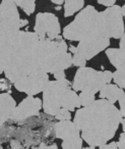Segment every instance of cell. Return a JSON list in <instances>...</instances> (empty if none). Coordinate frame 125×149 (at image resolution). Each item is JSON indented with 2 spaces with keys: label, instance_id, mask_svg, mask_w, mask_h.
Here are the masks:
<instances>
[{
  "label": "cell",
  "instance_id": "7c38bea8",
  "mask_svg": "<svg viewBox=\"0 0 125 149\" xmlns=\"http://www.w3.org/2000/svg\"><path fill=\"white\" fill-rule=\"evenodd\" d=\"M96 72L97 70H94L93 68H88V66L79 68L75 72V76H74L73 82H72L71 85V89L74 92H77L82 91L84 88L88 87L94 80Z\"/></svg>",
  "mask_w": 125,
  "mask_h": 149
},
{
  "label": "cell",
  "instance_id": "836d02e7",
  "mask_svg": "<svg viewBox=\"0 0 125 149\" xmlns=\"http://www.w3.org/2000/svg\"><path fill=\"white\" fill-rule=\"evenodd\" d=\"M52 3L61 5V4H64V1H63V0H52Z\"/></svg>",
  "mask_w": 125,
  "mask_h": 149
},
{
  "label": "cell",
  "instance_id": "d590c367",
  "mask_svg": "<svg viewBox=\"0 0 125 149\" xmlns=\"http://www.w3.org/2000/svg\"><path fill=\"white\" fill-rule=\"evenodd\" d=\"M3 34V29H2V27H1V25H0V36L2 35Z\"/></svg>",
  "mask_w": 125,
  "mask_h": 149
},
{
  "label": "cell",
  "instance_id": "1f68e13d",
  "mask_svg": "<svg viewBox=\"0 0 125 149\" xmlns=\"http://www.w3.org/2000/svg\"><path fill=\"white\" fill-rule=\"evenodd\" d=\"M68 50H69L70 52H72L73 54H75L76 52H77V50H76V47H75V46H73V45H70L69 47H68Z\"/></svg>",
  "mask_w": 125,
  "mask_h": 149
},
{
  "label": "cell",
  "instance_id": "83f0119b",
  "mask_svg": "<svg viewBox=\"0 0 125 149\" xmlns=\"http://www.w3.org/2000/svg\"><path fill=\"white\" fill-rule=\"evenodd\" d=\"M54 78H55V81H60V80H64L65 78V72L64 70H59V72H56L55 74H53Z\"/></svg>",
  "mask_w": 125,
  "mask_h": 149
},
{
  "label": "cell",
  "instance_id": "2e32d148",
  "mask_svg": "<svg viewBox=\"0 0 125 149\" xmlns=\"http://www.w3.org/2000/svg\"><path fill=\"white\" fill-rule=\"evenodd\" d=\"M123 92L124 90L117 87L115 84H107L100 90V99L107 100L111 104H115Z\"/></svg>",
  "mask_w": 125,
  "mask_h": 149
},
{
  "label": "cell",
  "instance_id": "e575fe53",
  "mask_svg": "<svg viewBox=\"0 0 125 149\" xmlns=\"http://www.w3.org/2000/svg\"><path fill=\"white\" fill-rule=\"evenodd\" d=\"M38 149H50V148H49V146H48V145L45 144V143H41Z\"/></svg>",
  "mask_w": 125,
  "mask_h": 149
},
{
  "label": "cell",
  "instance_id": "74e56055",
  "mask_svg": "<svg viewBox=\"0 0 125 149\" xmlns=\"http://www.w3.org/2000/svg\"><path fill=\"white\" fill-rule=\"evenodd\" d=\"M55 9H56V10H60V9H61V7H60V6H56Z\"/></svg>",
  "mask_w": 125,
  "mask_h": 149
},
{
  "label": "cell",
  "instance_id": "f1b7e54d",
  "mask_svg": "<svg viewBox=\"0 0 125 149\" xmlns=\"http://www.w3.org/2000/svg\"><path fill=\"white\" fill-rule=\"evenodd\" d=\"M124 43H125V34L122 36V37L120 38V44H119V49L125 50V45H124Z\"/></svg>",
  "mask_w": 125,
  "mask_h": 149
},
{
  "label": "cell",
  "instance_id": "4fadbf2b",
  "mask_svg": "<svg viewBox=\"0 0 125 149\" xmlns=\"http://www.w3.org/2000/svg\"><path fill=\"white\" fill-rule=\"evenodd\" d=\"M17 106L15 98L9 93L0 94V128L4 123L10 120L12 112Z\"/></svg>",
  "mask_w": 125,
  "mask_h": 149
},
{
  "label": "cell",
  "instance_id": "9a60e30c",
  "mask_svg": "<svg viewBox=\"0 0 125 149\" xmlns=\"http://www.w3.org/2000/svg\"><path fill=\"white\" fill-rule=\"evenodd\" d=\"M105 52L109 61L116 70H125V50L119 48H107Z\"/></svg>",
  "mask_w": 125,
  "mask_h": 149
},
{
  "label": "cell",
  "instance_id": "8d00e7d4",
  "mask_svg": "<svg viewBox=\"0 0 125 149\" xmlns=\"http://www.w3.org/2000/svg\"><path fill=\"white\" fill-rule=\"evenodd\" d=\"M82 149H95V147H92V146H88V147H84Z\"/></svg>",
  "mask_w": 125,
  "mask_h": 149
},
{
  "label": "cell",
  "instance_id": "7402d4cb",
  "mask_svg": "<svg viewBox=\"0 0 125 149\" xmlns=\"http://www.w3.org/2000/svg\"><path fill=\"white\" fill-rule=\"evenodd\" d=\"M112 80L115 82V85L120 89L124 90L125 87V70H116L112 72Z\"/></svg>",
  "mask_w": 125,
  "mask_h": 149
},
{
  "label": "cell",
  "instance_id": "d4e9b609",
  "mask_svg": "<svg viewBox=\"0 0 125 149\" xmlns=\"http://www.w3.org/2000/svg\"><path fill=\"white\" fill-rule=\"evenodd\" d=\"M124 100H125V92H123V93L120 95V97H119V99H118L119 106H120V109H119V112H120L121 118H125V106H124Z\"/></svg>",
  "mask_w": 125,
  "mask_h": 149
},
{
  "label": "cell",
  "instance_id": "5bb4252c",
  "mask_svg": "<svg viewBox=\"0 0 125 149\" xmlns=\"http://www.w3.org/2000/svg\"><path fill=\"white\" fill-rule=\"evenodd\" d=\"M54 132H55L56 138L62 139V140H66V139H69L71 137L80 135L79 130L71 120L56 123L54 126Z\"/></svg>",
  "mask_w": 125,
  "mask_h": 149
},
{
  "label": "cell",
  "instance_id": "8992f818",
  "mask_svg": "<svg viewBox=\"0 0 125 149\" xmlns=\"http://www.w3.org/2000/svg\"><path fill=\"white\" fill-rule=\"evenodd\" d=\"M120 7L115 4L99 13L103 38L120 39L124 35V19L121 15Z\"/></svg>",
  "mask_w": 125,
  "mask_h": 149
},
{
  "label": "cell",
  "instance_id": "7a4b0ae2",
  "mask_svg": "<svg viewBox=\"0 0 125 149\" xmlns=\"http://www.w3.org/2000/svg\"><path fill=\"white\" fill-rule=\"evenodd\" d=\"M39 40L34 32H17L7 55L3 72L11 83L15 84L21 78L36 72V51Z\"/></svg>",
  "mask_w": 125,
  "mask_h": 149
},
{
  "label": "cell",
  "instance_id": "e0dca14e",
  "mask_svg": "<svg viewBox=\"0 0 125 149\" xmlns=\"http://www.w3.org/2000/svg\"><path fill=\"white\" fill-rule=\"evenodd\" d=\"M80 107V102L79 98L76 92H74L73 90L70 88L66 91V93L64 94L63 100H62V105L61 108H65L69 112L74 111L75 108Z\"/></svg>",
  "mask_w": 125,
  "mask_h": 149
},
{
  "label": "cell",
  "instance_id": "ac0fdd59",
  "mask_svg": "<svg viewBox=\"0 0 125 149\" xmlns=\"http://www.w3.org/2000/svg\"><path fill=\"white\" fill-rule=\"evenodd\" d=\"M84 6V0H66L64 1V17H69L80 11Z\"/></svg>",
  "mask_w": 125,
  "mask_h": 149
},
{
  "label": "cell",
  "instance_id": "277c9868",
  "mask_svg": "<svg viewBox=\"0 0 125 149\" xmlns=\"http://www.w3.org/2000/svg\"><path fill=\"white\" fill-rule=\"evenodd\" d=\"M63 37L69 41H84L102 37L99 11L88 5L76 15L75 19L63 29Z\"/></svg>",
  "mask_w": 125,
  "mask_h": 149
},
{
  "label": "cell",
  "instance_id": "30bf717a",
  "mask_svg": "<svg viewBox=\"0 0 125 149\" xmlns=\"http://www.w3.org/2000/svg\"><path fill=\"white\" fill-rule=\"evenodd\" d=\"M42 109V100L34 96H27L19 105L15 106L10 120L15 122L25 120L31 116H39Z\"/></svg>",
  "mask_w": 125,
  "mask_h": 149
},
{
  "label": "cell",
  "instance_id": "3957f363",
  "mask_svg": "<svg viewBox=\"0 0 125 149\" xmlns=\"http://www.w3.org/2000/svg\"><path fill=\"white\" fill-rule=\"evenodd\" d=\"M72 55L61 36L56 40H39L36 51V72L55 74L72 65Z\"/></svg>",
  "mask_w": 125,
  "mask_h": 149
},
{
  "label": "cell",
  "instance_id": "d6a6232c",
  "mask_svg": "<svg viewBox=\"0 0 125 149\" xmlns=\"http://www.w3.org/2000/svg\"><path fill=\"white\" fill-rule=\"evenodd\" d=\"M11 147H12L13 149H19V144L17 141H12V142H11Z\"/></svg>",
  "mask_w": 125,
  "mask_h": 149
},
{
  "label": "cell",
  "instance_id": "4316f807",
  "mask_svg": "<svg viewBox=\"0 0 125 149\" xmlns=\"http://www.w3.org/2000/svg\"><path fill=\"white\" fill-rule=\"evenodd\" d=\"M98 3L106 7H111L116 4V1L115 0H98Z\"/></svg>",
  "mask_w": 125,
  "mask_h": 149
},
{
  "label": "cell",
  "instance_id": "ffe728a7",
  "mask_svg": "<svg viewBox=\"0 0 125 149\" xmlns=\"http://www.w3.org/2000/svg\"><path fill=\"white\" fill-rule=\"evenodd\" d=\"M82 139L80 135L71 137L69 139L62 141V149H82Z\"/></svg>",
  "mask_w": 125,
  "mask_h": 149
},
{
  "label": "cell",
  "instance_id": "603a6c76",
  "mask_svg": "<svg viewBox=\"0 0 125 149\" xmlns=\"http://www.w3.org/2000/svg\"><path fill=\"white\" fill-rule=\"evenodd\" d=\"M71 62H72V65L77 66L78 68H84V66L86 65V60L84 59V58L82 57L79 53H77V52L72 55Z\"/></svg>",
  "mask_w": 125,
  "mask_h": 149
},
{
  "label": "cell",
  "instance_id": "4dcf8cb0",
  "mask_svg": "<svg viewBox=\"0 0 125 149\" xmlns=\"http://www.w3.org/2000/svg\"><path fill=\"white\" fill-rule=\"evenodd\" d=\"M108 145V149H118L117 148V145H116V142H114V141H112L111 143H109Z\"/></svg>",
  "mask_w": 125,
  "mask_h": 149
},
{
  "label": "cell",
  "instance_id": "6da1fadb",
  "mask_svg": "<svg viewBox=\"0 0 125 149\" xmlns=\"http://www.w3.org/2000/svg\"><path fill=\"white\" fill-rule=\"evenodd\" d=\"M122 118L114 104L98 99L92 105L78 108L73 124L79 130L82 141L88 146L100 147L114 138Z\"/></svg>",
  "mask_w": 125,
  "mask_h": 149
},
{
  "label": "cell",
  "instance_id": "cb8c5ba5",
  "mask_svg": "<svg viewBox=\"0 0 125 149\" xmlns=\"http://www.w3.org/2000/svg\"><path fill=\"white\" fill-rule=\"evenodd\" d=\"M55 118H57L59 122H64V120H71V114L65 108H60L59 111L57 112V114L55 116Z\"/></svg>",
  "mask_w": 125,
  "mask_h": 149
},
{
  "label": "cell",
  "instance_id": "9c48e42d",
  "mask_svg": "<svg viewBox=\"0 0 125 149\" xmlns=\"http://www.w3.org/2000/svg\"><path fill=\"white\" fill-rule=\"evenodd\" d=\"M49 82V74L46 72H38L21 78L13 85L19 92L26 93L28 96H35L42 93Z\"/></svg>",
  "mask_w": 125,
  "mask_h": 149
},
{
  "label": "cell",
  "instance_id": "484cf974",
  "mask_svg": "<svg viewBox=\"0 0 125 149\" xmlns=\"http://www.w3.org/2000/svg\"><path fill=\"white\" fill-rule=\"evenodd\" d=\"M117 148L118 149H125V132H122L119 137V141L116 142Z\"/></svg>",
  "mask_w": 125,
  "mask_h": 149
},
{
  "label": "cell",
  "instance_id": "ba28073f",
  "mask_svg": "<svg viewBox=\"0 0 125 149\" xmlns=\"http://www.w3.org/2000/svg\"><path fill=\"white\" fill-rule=\"evenodd\" d=\"M0 25L3 34L15 33L23 28L19 9L12 0H3L0 2Z\"/></svg>",
  "mask_w": 125,
  "mask_h": 149
},
{
  "label": "cell",
  "instance_id": "f546056e",
  "mask_svg": "<svg viewBox=\"0 0 125 149\" xmlns=\"http://www.w3.org/2000/svg\"><path fill=\"white\" fill-rule=\"evenodd\" d=\"M4 68H5V61L0 57V74L4 72Z\"/></svg>",
  "mask_w": 125,
  "mask_h": 149
},
{
  "label": "cell",
  "instance_id": "8fae6325",
  "mask_svg": "<svg viewBox=\"0 0 125 149\" xmlns=\"http://www.w3.org/2000/svg\"><path fill=\"white\" fill-rule=\"evenodd\" d=\"M110 45V39L107 38H97V39L84 40L78 42L76 46L77 53H79L86 60H90L100 52L106 50Z\"/></svg>",
  "mask_w": 125,
  "mask_h": 149
},
{
  "label": "cell",
  "instance_id": "44dd1931",
  "mask_svg": "<svg viewBox=\"0 0 125 149\" xmlns=\"http://www.w3.org/2000/svg\"><path fill=\"white\" fill-rule=\"evenodd\" d=\"M15 3L17 7H21L28 15L34 13L36 9V2L34 0H15Z\"/></svg>",
  "mask_w": 125,
  "mask_h": 149
},
{
  "label": "cell",
  "instance_id": "5b68a950",
  "mask_svg": "<svg viewBox=\"0 0 125 149\" xmlns=\"http://www.w3.org/2000/svg\"><path fill=\"white\" fill-rule=\"evenodd\" d=\"M70 88L71 83L67 79L50 81L43 91L42 108L44 109V112L49 116H55L61 108L64 94Z\"/></svg>",
  "mask_w": 125,
  "mask_h": 149
},
{
  "label": "cell",
  "instance_id": "52a82bcc",
  "mask_svg": "<svg viewBox=\"0 0 125 149\" xmlns=\"http://www.w3.org/2000/svg\"><path fill=\"white\" fill-rule=\"evenodd\" d=\"M34 33L40 40H56L61 33L58 17L51 13H39L36 17Z\"/></svg>",
  "mask_w": 125,
  "mask_h": 149
},
{
  "label": "cell",
  "instance_id": "d6986e66",
  "mask_svg": "<svg viewBox=\"0 0 125 149\" xmlns=\"http://www.w3.org/2000/svg\"><path fill=\"white\" fill-rule=\"evenodd\" d=\"M80 102V106L82 107H86L90 106L96 101V94L90 89V88H84L82 91H80V94L78 95Z\"/></svg>",
  "mask_w": 125,
  "mask_h": 149
}]
</instances>
